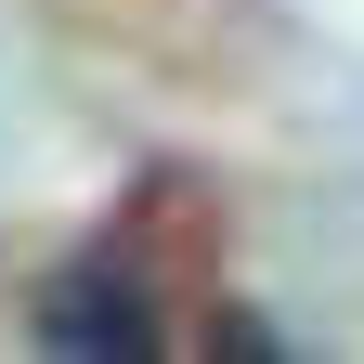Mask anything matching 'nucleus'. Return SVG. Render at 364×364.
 Wrapping results in <instances>:
<instances>
[{"instance_id":"obj_1","label":"nucleus","mask_w":364,"mask_h":364,"mask_svg":"<svg viewBox=\"0 0 364 364\" xmlns=\"http://www.w3.org/2000/svg\"><path fill=\"white\" fill-rule=\"evenodd\" d=\"M39 338L53 351H182V312H169L156 260L130 235H91L53 287H39Z\"/></svg>"}]
</instances>
